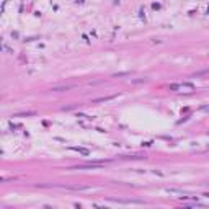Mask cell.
Listing matches in <instances>:
<instances>
[{"instance_id":"cell-1","label":"cell","mask_w":209,"mask_h":209,"mask_svg":"<svg viewBox=\"0 0 209 209\" xmlns=\"http://www.w3.org/2000/svg\"><path fill=\"white\" fill-rule=\"evenodd\" d=\"M170 90L172 91H185V93H189V91L195 90V85L188 83V82H185V83H172L170 85Z\"/></svg>"},{"instance_id":"cell-8","label":"cell","mask_w":209,"mask_h":209,"mask_svg":"<svg viewBox=\"0 0 209 209\" xmlns=\"http://www.w3.org/2000/svg\"><path fill=\"white\" fill-rule=\"evenodd\" d=\"M208 13H209V10H208Z\"/></svg>"},{"instance_id":"cell-2","label":"cell","mask_w":209,"mask_h":209,"mask_svg":"<svg viewBox=\"0 0 209 209\" xmlns=\"http://www.w3.org/2000/svg\"><path fill=\"white\" fill-rule=\"evenodd\" d=\"M104 162H98V163H85V165H78V167H72L70 170H87V168H98L103 167Z\"/></svg>"},{"instance_id":"cell-4","label":"cell","mask_w":209,"mask_h":209,"mask_svg":"<svg viewBox=\"0 0 209 209\" xmlns=\"http://www.w3.org/2000/svg\"><path fill=\"white\" fill-rule=\"evenodd\" d=\"M74 88V85H62V87H52V91H64V90H70Z\"/></svg>"},{"instance_id":"cell-3","label":"cell","mask_w":209,"mask_h":209,"mask_svg":"<svg viewBox=\"0 0 209 209\" xmlns=\"http://www.w3.org/2000/svg\"><path fill=\"white\" fill-rule=\"evenodd\" d=\"M114 98H118V95H111V97L97 98V100H93V103H104V101H111V100H114Z\"/></svg>"},{"instance_id":"cell-6","label":"cell","mask_w":209,"mask_h":209,"mask_svg":"<svg viewBox=\"0 0 209 209\" xmlns=\"http://www.w3.org/2000/svg\"><path fill=\"white\" fill-rule=\"evenodd\" d=\"M36 114V111H25V113H18V114H15L16 118H25V116H34Z\"/></svg>"},{"instance_id":"cell-7","label":"cell","mask_w":209,"mask_h":209,"mask_svg":"<svg viewBox=\"0 0 209 209\" xmlns=\"http://www.w3.org/2000/svg\"><path fill=\"white\" fill-rule=\"evenodd\" d=\"M204 196H208V198H209V193H206V195H204Z\"/></svg>"},{"instance_id":"cell-5","label":"cell","mask_w":209,"mask_h":209,"mask_svg":"<svg viewBox=\"0 0 209 209\" xmlns=\"http://www.w3.org/2000/svg\"><path fill=\"white\" fill-rule=\"evenodd\" d=\"M70 150H75V152H78V154H83V155H88L90 152L87 149H83V147H69Z\"/></svg>"}]
</instances>
